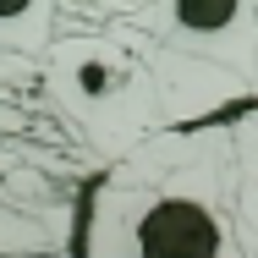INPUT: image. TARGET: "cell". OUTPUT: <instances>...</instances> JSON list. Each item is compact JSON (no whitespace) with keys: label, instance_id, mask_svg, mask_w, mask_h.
Here are the masks:
<instances>
[{"label":"cell","instance_id":"6da1fadb","mask_svg":"<svg viewBox=\"0 0 258 258\" xmlns=\"http://www.w3.org/2000/svg\"><path fill=\"white\" fill-rule=\"evenodd\" d=\"M83 258H247L236 132L176 126L115 159L83 220Z\"/></svg>","mask_w":258,"mask_h":258},{"label":"cell","instance_id":"7a4b0ae2","mask_svg":"<svg viewBox=\"0 0 258 258\" xmlns=\"http://www.w3.org/2000/svg\"><path fill=\"white\" fill-rule=\"evenodd\" d=\"M44 94L60 110V121L110 165L165 126V99L138 39L121 44L115 33H88V28L55 33V44L44 50Z\"/></svg>","mask_w":258,"mask_h":258},{"label":"cell","instance_id":"3957f363","mask_svg":"<svg viewBox=\"0 0 258 258\" xmlns=\"http://www.w3.org/2000/svg\"><path fill=\"white\" fill-rule=\"evenodd\" d=\"M154 44L209 60L258 88V11L253 0H149L132 17Z\"/></svg>","mask_w":258,"mask_h":258},{"label":"cell","instance_id":"277c9868","mask_svg":"<svg viewBox=\"0 0 258 258\" xmlns=\"http://www.w3.org/2000/svg\"><path fill=\"white\" fill-rule=\"evenodd\" d=\"M60 0H0V55H33L44 60L55 44Z\"/></svg>","mask_w":258,"mask_h":258},{"label":"cell","instance_id":"5b68a950","mask_svg":"<svg viewBox=\"0 0 258 258\" xmlns=\"http://www.w3.org/2000/svg\"><path fill=\"white\" fill-rule=\"evenodd\" d=\"M253 132L236 138V231L247 258H258V121H247Z\"/></svg>","mask_w":258,"mask_h":258},{"label":"cell","instance_id":"8992f818","mask_svg":"<svg viewBox=\"0 0 258 258\" xmlns=\"http://www.w3.org/2000/svg\"><path fill=\"white\" fill-rule=\"evenodd\" d=\"M83 6H94V11H121V17H138L149 0H83Z\"/></svg>","mask_w":258,"mask_h":258}]
</instances>
